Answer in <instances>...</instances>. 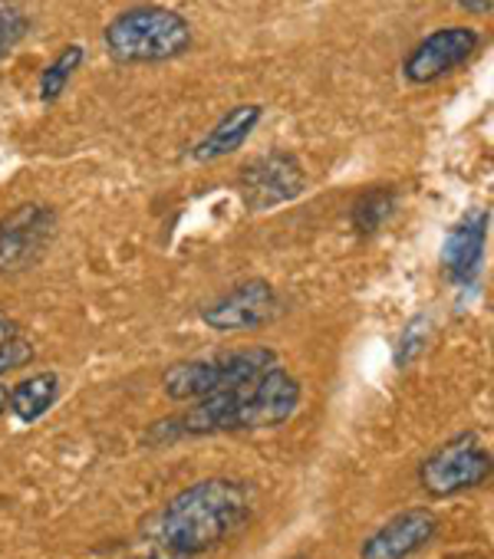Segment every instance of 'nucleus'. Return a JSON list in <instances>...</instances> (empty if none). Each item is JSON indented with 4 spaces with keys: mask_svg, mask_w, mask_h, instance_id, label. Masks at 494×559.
<instances>
[{
    "mask_svg": "<svg viewBox=\"0 0 494 559\" xmlns=\"http://www.w3.org/2000/svg\"><path fill=\"white\" fill-rule=\"evenodd\" d=\"M301 382L284 372L281 366L234 385L227 392L208 395L191 405V412L162 421L149 431V441H178V438H201V435H221V431H261L278 428L294 418L301 408Z\"/></svg>",
    "mask_w": 494,
    "mask_h": 559,
    "instance_id": "obj_1",
    "label": "nucleus"
},
{
    "mask_svg": "<svg viewBox=\"0 0 494 559\" xmlns=\"http://www.w3.org/2000/svg\"><path fill=\"white\" fill-rule=\"evenodd\" d=\"M251 520V490L227 477H208L168 500L155 523V546L168 559H191Z\"/></svg>",
    "mask_w": 494,
    "mask_h": 559,
    "instance_id": "obj_2",
    "label": "nucleus"
},
{
    "mask_svg": "<svg viewBox=\"0 0 494 559\" xmlns=\"http://www.w3.org/2000/svg\"><path fill=\"white\" fill-rule=\"evenodd\" d=\"M191 27L181 14L165 8H136L119 14L103 44L116 63H162L191 50Z\"/></svg>",
    "mask_w": 494,
    "mask_h": 559,
    "instance_id": "obj_3",
    "label": "nucleus"
},
{
    "mask_svg": "<svg viewBox=\"0 0 494 559\" xmlns=\"http://www.w3.org/2000/svg\"><path fill=\"white\" fill-rule=\"evenodd\" d=\"M278 369V353L268 346H247L237 353H221L211 359H191V362H175L162 385L165 395L175 402H201L208 395L227 392L234 385L251 382L264 372Z\"/></svg>",
    "mask_w": 494,
    "mask_h": 559,
    "instance_id": "obj_4",
    "label": "nucleus"
},
{
    "mask_svg": "<svg viewBox=\"0 0 494 559\" xmlns=\"http://www.w3.org/2000/svg\"><path fill=\"white\" fill-rule=\"evenodd\" d=\"M487 477H491V454L471 431L445 441L419 467V484L428 497H455L471 487H481Z\"/></svg>",
    "mask_w": 494,
    "mask_h": 559,
    "instance_id": "obj_5",
    "label": "nucleus"
},
{
    "mask_svg": "<svg viewBox=\"0 0 494 559\" xmlns=\"http://www.w3.org/2000/svg\"><path fill=\"white\" fill-rule=\"evenodd\" d=\"M54 237V211L47 204H21L0 221V276L24 273L40 260Z\"/></svg>",
    "mask_w": 494,
    "mask_h": 559,
    "instance_id": "obj_6",
    "label": "nucleus"
},
{
    "mask_svg": "<svg viewBox=\"0 0 494 559\" xmlns=\"http://www.w3.org/2000/svg\"><path fill=\"white\" fill-rule=\"evenodd\" d=\"M481 47V34L471 31V27H445V31H435L428 34L422 44H415V50L409 53L405 60V80L415 83V86H425V83H435L442 80L445 73L464 67Z\"/></svg>",
    "mask_w": 494,
    "mask_h": 559,
    "instance_id": "obj_7",
    "label": "nucleus"
},
{
    "mask_svg": "<svg viewBox=\"0 0 494 559\" xmlns=\"http://www.w3.org/2000/svg\"><path fill=\"white\" fill-rule=\"evenodd\" d=\"M307 188L304 168L291 155H261L240 171V194L255 211L294 201Z\"/></svg>",
    "mask_w": 494,
    "mask_h": 559,
    "instance_id": "obj_8",
    "label": "nucleus"
},
{
    "mask_svg": "<svg viewBox=\"0 0 494 559\" xmlns=\"http://www.w3.org/2000/svg\"><path fill=\"white\" fill-rule=\"evenodd\" d=\"M278 313V294L264 284V280H247V284L234 287L221 300L201 310V320L211 330L237 333V330H255L274 320Z\"/></svg>",
    "mask_w": 494,
    "mask_h": 559,
    "instance_id": "obj_9",
    "label": "nucleus"
},
{
    "mask_svg": "<svg viewBox=\"0 0 494 559\" xmlns=\"http://www.w3.org/2000/svg\"><path fill=\"white\" fill-rule=\"evenodd\" d=\"M438 533V516L425 507H412L383 523L360 549L363 559H409L425 549Z\"/></svg>",
    "mask_w": 494,
    "mask_h": 559,
    "instance_id": "obj_10",
    "label": "nucleus"
},
{
    "mask_svg": "<svg viewBox=\"0 0 494 559\" xmlns=\"http://www.w3.org/2000/svg\"><path fill=\"white\" fill-rule=\"evenodd\" d=\"M487 221H491V211H471L445 237L442 273H445L448 284H471V280H474V273L481 266V257H484Z\"/></svg>",
    "mask_w": 494,
    "mask_h": 559,
    "instance_id": "obj_11",
    "label": "nucleus"
},
{
    "mask_svg": "<svg viewBox=\"0 0 494 559\" xmlns=\"http://www.w3.org/2000/svg\"><path fill=\"white\" fill-rule=\"evenodd\" d=\"M258 122H261V106H237V109H231L198 145H195V158L198 162H214V158H224V155H231V152H237L244 142H247V135H251L255 129H258Z\"/></svg>",
    "mask_w": 494,
    "mask_h": 559,
    "instance_id": "obj_12",
    "label": "nucleus"
},
{
    "mask_svg": "<svg viewBox=\"0 0 494 559\" xmlns=\"http://www.w3.org/2000/svg\"><path fill=\"white\" fill-rule=\"evenodd\" d=\"M60 395V376L57 372H40L34 379L17 382V389H11V405L8 412H14L21 421H37L47 415V408L57 402Z\"/></svg>",
    "mask_w": 494,
    "mask_h": 559,
    "instance_id": "obj_13",
    "label": "nucleus"
},
{
    "mask_svg": "<svg viewBox=\"0 0 494 559\" xmlns=\"http://www.w3.org/2000/svg\"><path fill=\"white\" fill-rule=\"evenodd\" d=\"M396 211V191L392 188H369L353 204V224L360 234H376Z\"/></svg>",
    "mask_w": 494,
    "mask_h": 559,
    "instance_id": "obj_14",
    "label": "nucleus"
},
{
    "mask_svg": "<svg viewBox=\"0 0 494 559\" xmlns=\"http://www.w3.org/2000/svg\"><path fill=\"white\" fill-rule=\"evenodd\" d=\"M83 60H86V50H83L80 44H70L67 50H60V57L44 70V80H40V96H44V103H54V99L63 96L70 76L83 67Z\"/></svg>",
    "mask_w": 494,
    "mask_h": 559,
    "instance_id": "obj_15",
    "label": "nucleus"
},
{
    "mask_svg": "<svg viewBox=\"0 0 494 559\" xmlns=\"http://www.w3.org/2000/svg\"><path fill=\"white\" fill-rule=\"evenodd\" d=\"M31 21L27 14L14 4V0H0V60H4L11 50H17V44L27 37Z\"/></svg>",
    "mask_w": 494,
    "mask_h": 559,
    "instance_id": "obj_16",
    "label": "nucleus"
},
{
    "mask_svg": "<svg viewBox=\"0 0 494 559\" xmlns=\"http://www.w3.org/2000/svg\"><path fill=\"white\" fill-rule=\"evenodd\" d=\"M34 359V346L24 336H14L11 343L0 346V376H8L21 366H27Z\"/></svg>",
    "mask_w": 494,
    "mask_h": 559,
    "instance_id": "obj_17",
    "label": "nucleus"
},
{
    "mask_svg": "<svg viewBox=\"0 0 494 559\" xmlns=\"http://www.w3.org/2000/svg\"><path fill=\"white\" fill-rule=\"evenodd\" d=\"M422 343H425V333H419V323H412V326L405 330L402 346H399V366L412 362V359H415V353L422 349Z\"/></svg>",
    "mask_w": 494,
    "mask_h": 559,
    "instance_id": "obj_18",
    "label": "nucleus"
},
{
    "mask_svg": "<svg viewBox=\"0 0 494 559\" xmlns=\"http://www.w3.org/2000/svg\"><path fill=\"white\" fill-rule=\"evenodd\" d=\"M14 336H21V330H17V323L8 317V313H0V346L4 343H11Z\"/></svg>",
    "mask_w": 494,
    "mask_h": 559,
    "instance_id": "obj_19",
    "label": "nucleus"
},
{
    "mask_svg": "<svg viewBox=\"0 0 494 559\" xmlns=\"http://www.w3.org/2000/svg\"><path fill=\"white\" fill-rule=\"evenodd\" d=\"M455 4H461V8L471 11V14H491L494 0H455Z\"/></svg>",
    "mask_w": 494,
    "mask_h": 559,
    "instance_id": "obj_20",
    "label": "nucleus"
},
{
    "mask_svg": "<svg viewBox=\"0 0 494 559\" xmlns=\"http://www.w3.org/2000/svg\"><path fill=\"white\" fill-rule=\"evenodd\" d=\"M8 405H11V389H8V385H0V418L8 415Z\"/></svg>",
    "mask_w": 494,
    "mask_h": 559,
    "instance_id": "obj_21",
    "label": "nucleus"
}]
</instances>
